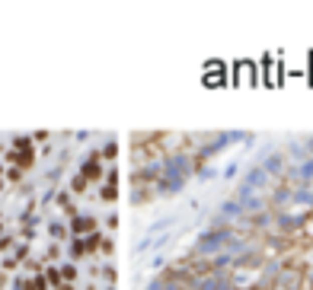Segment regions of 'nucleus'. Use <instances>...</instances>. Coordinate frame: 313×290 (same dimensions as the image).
Returning <instances> with one entry per match:
<instances>
[{
	"label": "nucleus",
	"mask_w": 313,
	"mask_h": 290,
	"mask_svg": "<svg viewBox=\"0 0 313 290\" xmlns=\"http://www.w3.org/2000/svg\"><path fill=\"white\" fill-rule=\"evenodd\" d=\"M71 233H74V236H80V233H86V236L96 233V217H93V214H77L74 223H71Z\"/></svg>",
	"instance_id": "obj_1"
},
{
	"label": "nucleus",
	"mask_w": 313,
	"mask_h": 290,
	"mask_svg": "<svg viewBox=\"0 0 313 290\" xmlns=\"http://www.w3.org/2000/svg\"><path fill=\"white\" fill-rule=\"evenodd\" d=\"M83 179L86 182H90V179H99V175H102V166H99V153L96 150H90V153H86V163H83Z\"/></svg>",
	"instance_id": "obj_2"
},
{
	"label": "nucleus",
	"mask_w": 313,
	"mask_h": 290,
	"mask_svg": "<svg viewBox=\"0 0 313 290\" xmlns=\"http://www.w3.org/2000/svg\"><path fill=\"white\" fill-rule=\"evenodd\" d=\"M58 271H61V280H77V268L74 265H61Z\"/></svg>",
	"instance_id": "obj_3"
},
{
	"label": "nucleus",
	"mask_w": 313,
	"mask_h": 290,
	"mask_svg": "<svg viewBox=\"0 0 313 290\" xmlns=\"http://www.w3.org/2000/svg\"><path fill=\"white\" fill-rule=\"evenodd\" d=\"M86 185H90V182L83 179V175H74V182H71V188L77 191V195H80V191H86Z\"/></svg>",
	"instance_id": "obj_4"
},
{
	"label": "nucleus",
	"mask_w": 313,
	"mask_h": 290,
	"mask_svg": "<svg viewBox=\"0 0 313 290\" xmlns=\"http://www.w3.org/2000/svg\"><path fill=\"white\" fill-rule=\"evenodd\" d=\"M26 255H29V245H26V242H23V245H16L13 258H16V261H26Z\"/></svg>",
	"instance_id": "obj_5"
},
{
	"label": "nucleus",
	"mask_w": 313,
	"mask_h": 290,
	"mask_svg": "<svg viewBox=\"0 0 313 290\" xmlns=\"http://www.w3.org/2000/svg\"><path fill=\"white\" fill-rule=\"evenodd\" d=\"M4 175H7L10 182H20V179H23V169H16V166H10V169H7Z\"/></svg>",
	"instance_id": "obj_6"
},
{
	"label": "nucleus",
	"mask_w": 313,
	"mask_h": 290,
	"mask_svg": "<svg viewBox=\"0 0 313 290\" xmlns=\"http://www.w3.org/2000/svg\"><path fill=\"white\" fill-rule=\"evenodd\" d=\"M45 274H48V280H51V284H55V287L61 284V271H58V268H48Z\"/></svg>",
	"instance_id": "obj_7"
},
{
	"label": "nucleus",
	"mask_w": 313,
	"mask_h": 290,
	"mask_svg": "<svg viewBox=\"0 0 313 290\" xmlns=\"http://www.w3.org/2000/svg\"><path fill=\"white\" fill-rule=\"evenodd\" d=\"M32 290H48V280L36 274V277H32Z\"/></svg>",
	"instance_id": "obj_8"
},
{
	"label": "nucleus",
	"mask_w": 313,
	"mask_h": 290,
	"mask_svg": "<svg viewBox=\"0 0 313 290\" xmlns=\"http://www.w3.org/2000/svg\"><path fill=\"white\" fill-rule=\"evenodd\" d=\"M51 236H58V239H64V236H67V230H64L61 223H51Z\"/></svg>",
	"instance_id": "obj_9"
},
{
	"label": "nucleus",
	"mask_w": 313,
	"mask_h": 290,
	"mask_svg": "<svg viewBox=\"0 0 313 290\" xmlns=\"http://www.w3.org/2000/svg\"><path fill=\"white\" fill-rule=\"evenodd\" d=\"M13 290H32V280H26V277H20V280H16V284H13Z\"/></svg>",
	"instance_id": "obj_10"
},
{
	"label": "nucleus",
	"mask_w": 313,
	"mask_h": 290,
	"mask_svg": "<svg viewBox=\"0 0 313 290\" xmlns=\"http://www.w3.org/2000/svg\"><path fill=\"white\" fill-rule=\"evenodd\" d=\"M13 245V236H0V252H7Z\"/></svg>",
	"instance_id": "obj_11"
},
{
	"label": "nucleus",
	"mask_w": 313,
	"mask_h": 290,
	"mask_svg": "<svg viewBox=\"0 0 313 290\" xmlns=\"http://www.w3.org/2000/svg\"><path fill=\"white\" fill-rule=\"evenodd\" d=\"M307 156L313 160V140H307Z\"/></svg>",
	"instance_id": "obj_12"
},
{
	"label": "nucleus",
	"mask_w": 313,
	"mask_h": 290,
	"mask_svg": "<svg viewBox=\"0 0 313 290\" xmlns=\"http://www.w3.org/2000/svg\"><path fill=\"white\" fill-rule=\"evenodd\" d=\"M58 290H74V287L71 284H58Z\"/></svg>",
	"instance_id": "obj_13"
},
{
	"label": "nucleus",
	"mask_w": 313,
	"mask_h": 290,
	"mask_svg": "<svg viewBox=\"0 0 313 290\" xmlns=\"http://www.w3.org/2000/svg\"><path fill=\"white\" fill-rule=\"evenodd\" d=\"M4 172H7V169H4V163H0V175H4Z\"/></svg>",
	"instance_id": "obj_14"
},
{
	"label": "nucleus",
	"mask_w": 313,
	"mask_h": 290,
	"mask_svg": "<svg viewBox=\"0 0 313 290\" xmlns=\"http://www.w3.org/2000/svg\"><path fill=\"white\" fill-rule=\"evenodd\" d=\"M310 290H313V277H310Z\"/></svg>",
	"instance_id": "obj_15"
},
{
	"label": "nucleus",
	"mask_w": 313,
	"mask_h": 290,
	"mask_svg": "<svg viewBox=\"0 0 313 290\" xmlns=\"http://www.w3.org/2000/svg\"><path fill=\"white\" fill-rule=\"evenodd\" d=\"M0 188H4V182H0Z\"/></svg>",
	"instance_id": "obj_16"
}]
</instances>
